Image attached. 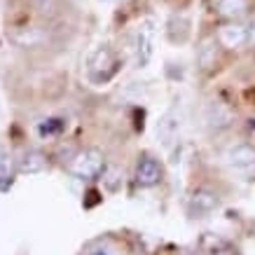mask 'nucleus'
<instances>
[{
  "mask_svg": "<svg viewBox=\"0 0 255 255\" xmlns=\"http://www.w3.org/2000/svg\"><path fill=\"white\" fill-rule=\"evenodd\" d=\"M120 70V59H117L115 49L110 45H101L94 49L87 63V78L92 85H106L117 75Z\"/></svg>",
  "mask_w": 255,
  "mask_h": 255,
  "instance_id": "nucleus-1",
  "label": "nucleus"
},
{
  "mask_svg": "<svg viewBox=\"0 0 255 255\" xmlns=\"http://www.w3.org/2000/svg\"><path fill=\"white\" fill-rule=\"evenodd\" d=\"M103 166H106L103 152L96 147H89V150H82L75 155V159L70 162V173L80 180H94V178L101 176Z\"/></svg>",
  "mask_w": 255,
  "mask_h": 255,
  "instance_id": "nucleus-2",
  "label": "nucleus"
},
{
  "mask_svg": "<svg viewBox=\"0 0 255 255\" xmlns=\"http://www.w3.org/2000/svg\"><path fill=\"white\" fill-rule=\"evenodd\" d=\"M155 38H157V28L152 19H143L136 28L133 35V54H136V66H147L152 54H155Z\"/></svg>",
  "mask_w": 255,
  "mask_h": 255,
  "instance_id": "nucleus-3",
  "label": "nucleus"
},
{
  "mask_svg": "<svg viewBox=\"0 0 255 255\" xmlns=\"http://www.w3.org/2000/svg\"><path fill=\"white\" fill-rule=\"evenodd\" d=\"M216 40H218V45L225 47V49H241L251 40V31L241 21H230L218 28Z\"/></svg>",
  "mask_w": 255,
  "mask_h": 255,
  "instance_id": "nucleus-4",
  "label": "nucleus"
},
{
  "mask_svg": "<svg viewBox=\"0 0 255 255\" xmlns=\"http://www.w3.org/2000/svg\"><path fill=\"white\" fill-rule=\"evenodd\" d=\"M225 162L234 171H251L255 169V147L248 143H237L225 152Z\"/></svg>",
  "mask_w": 255,
  "mask_h": 255,
  "instance_id": "nucleus-5",
  "label": "nucleus"
},
{
  "mask_svg": "<svg viewBox=\"0 0 255 255\" xmlns=\"http://www.w3.org/2000/svg\"><path fill=\"white\" fill-rule=\"evenodd\" d=\"M162 180V166L155 157H140L138 164H136V183L140 187H152Z\"/></svg>",
  "mask_w": 255,
  "mask_h": 255,
  "instance_id": "nucleus-6",
  "label": "nucleus"
},
{
  "mask_svg": "<svg viewBox=\"0 0 255 255\" xmlns=\"http://www.w3.org/2000/svg\"><path fill=\"white\" fill-rule=\"evenodd\" d=\"M218 194L213 192V190H206V187H199L197 192H192V197H190V213L197 218H204L209 216L211 211L218 209Z\"/></svg>",
  "mask_w": 255,
  "mask_h": 255,
  "instance_id": "nucleus-7",
  "label": "nucleus"
},
{
  "mask_svg": "<svg viewBox=\"0 0 255 255\" xmlns=\"http://www.w3.org/2000/svg\"><path fill=\"white\" fill-rule=\"evenodd\" d=\"M248 12V0H220L218 2V14L230 21H239Z\"/></svg>",
  "mask_w": 255,
  "mask_h": 255,
  "instance_id": "nucleus-8",
  "label": "nucleus"
},
{
  "mask_svg": "<svg viewBox=\"0 0 255 255\" xmlns=\"http://www.w3.org/2000/svg\"><path fill=\"white\" fill-rule=\"evenodd\" d=\"M45 169H47V159L38 150H28V152L23 155L21 164H19V171H21V173H28V176L40 173V171H45Z\"/></svg>",
  "mask_w": 255,
  "mask_h": 255,
  "instance_id": "nucleus-9",
  "label": "nucleus"
},
{
  "mask_svg": "<svg viewBox=\"0 0 255 255\" xmlns=\"http://www.w3.org/2000/svg\"><path fill=\"white\" fill-rule=\"evenodd\" d=\"M199 66L201 68H211L213 63H216V40H206V42H201L199 47Z\"/></svg>",
  "mask_w": 255,
  "mask_h": 255,
  "instance_id": "nucleus-10",
  "label": "nucleus"
},
{
  "mask_svg": "<svg viewBox=\"0 0 255 255\" xmlns=\"http://www.w3.org/2000/svg\"><path fill=\"white\" fill-rule=\"evenodd\" d=\"M33 2H35L38 12H42V14H45V12H49V9H52V5H54V0H33Z\"/></svg>",
  "mask_w": 255,
  "mask_h": 255,
  "instance_id": "nucleus-11",
  "label": "nucleus"
},
{
  "mask_svg": "<svg viewBox=\"0 0 255 255\" xmlns=\"http://www.w3.org/2000/svg\"><path fill=\"white\" fill-rule=\"evenodd\" d=\"M251 38H253V40H255V26H253V31H251Z\"/></svg>",
  "mask_w": 255,
  "mask_h": 255,
  "instance_id": "nucleus-12",
  "label": "nucleus"
},
{
  "mask_svg": "<svg viewBox=\"0 0 255 255\" xmlns=\"http://www.w3.org/2000/svg\"><path fill=\"white\" fill-rule=\"evenodd\" d=\"M94 255H108V253H103V251H99V253H94Z\"/></svg>",
  "mask_w": 255,
  "mask_h": 255,
  "instance_id": "nucleus-13",
  "label": "nucleus"
},
{
  "mask_svg": "<svg viewBox=\"0 0 255 255\" xmlns=\"http://www.w3.org/2000/svg\"><path fill=\"white\" fill-rule=\"evenodd\" d=\"M101 2H115V0H101Z\"/></svg>",
  "mask_w": 255,
  "mask_h": 255,
  "instance_id": "nucleus-14",
  "label": "nucleus"
}]
</instances>
